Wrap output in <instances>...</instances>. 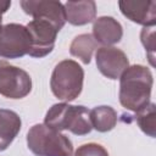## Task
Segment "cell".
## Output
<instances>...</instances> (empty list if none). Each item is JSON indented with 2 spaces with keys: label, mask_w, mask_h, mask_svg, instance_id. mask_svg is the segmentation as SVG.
<instances>
[{
  "label": "cell",
  "mask_w": 156,
  "mask_h": 156,
  "mask_svg": "<svg viewBox=\"0 0 156 156\" xmlns=\"http://www.w3.org/2000/svg\"><path fill=\"white\" fill-rule=\"evenodd\" d=\"M154 78L151 71L143 65L129 66L119 77V102L133 112L150 104Z\"/></svg>",
  "instance_id": "1"
},
{
  "label": "cell",
  "mask_w": 156,
  "mask_h": 156,
  "mask_svg": "<svg viewBox=\"0 0 156 156\" xmlns=\"http://www.w3.org/2000/svg\"><path fill=\"white\" fill-rule=\"evenodd\" d=\"M44 124L55 130H69L76 135L89 134L93 129L90 113L85 106L58 102L52 105L44 118Z\"/></svg>",
  "instance_id": "2"
},
{
  "label": "cell",
  "mask_w": 156,
  "mask_h": 156,
  "mask_svg": "<svg viewBox=\"0 0 156 156\" xmlns=\"http://www.w3.org/2000/svg\"><path fill=\"white\" fill-rule=\"evenodd\" d=\"M27 146L35 156H72L69 138L44 123L34 124L27 133Z\"/></svg>",
  "instance_id": "3"
},
{
  "label": "cell",
  "mask_w": 156,
  "mask_h": 156,
  "mask_svg": "<svg viewBox=\"0 0 156 156\" xmlns=\"http://www.w3.org/2000/svg\"><path fill=\"white\" fill-rule=\"evenodd\" d=\"M84 71L73 60L60 61L51 74L50 88L52 94L62 101H73L83 89Z\"/></svg>",
  "instance_id": "4"
},
{
  "label": "cell",
  "mask_w": 156,
  "mask_h": 156,
  "mask_svg": "<svg viewBox=\"0 0 156 156\" xmlns=\"http://www.w3.org/2000/svg\"><path fill=\"white\" fill-rule=\"evenodd\" d=\"M32 46L30 34L26 26L7 23L0 29V57L20 58L28 55Z\"/></svg>",
  "instance_id": "5"
},
{
  "label": "cell",
  "mask_w": 156,
  "mask_h": 156,
  "mask_svg": "<svg viewBox=\"0 0 156 156\" xmlns=\"http://www.w3.org/2000/svg\"><path fill=\"white\" fill-rule=\"evenodd\" d=\"M32 90V78L24 69L0 60V95L23 99Z\"/></svg>",
  "instance_id": "6"
},
{
  "label": "cell",
  "mask_w": 156,
  "mask_h": 156,
  "mask_svg": "<svg viewBox=\"0 0 156 156\" xmlns=\"http://www.w3.org/2000/svg\"><path fill=\"white\" fill-rule=\"evenodd\" d=\"M26 27L32 39V46L28 55L38 58L49 55L54 50L56 37L60 30L51 22L45 20H32Z\"/></svg>",
  "instance_id": "7"
},
{
  "label": "cell",
  "mask_w": 156,
  "mask_h": 156,
  "mask_svg": "<svg viewBox=\"0 0 156 156\" xmlns=\"http://www.w3.org/2000/svg\"><path fill=\"white\" fill-rule=\"evenodd\" d=\"M22 10L33 17V20H45L51 22L58 30L66 23L65 7L60 1L51 0H22L20 1Z\"/></svg>",
  "instance_id": "8"
},
{
  "label": "cell",
  "mask_w": 156,
  "mask_h": 156,
  "mask_svg": "<svg viewBox=\"0 0 156 156\" xmlns=\"http://www.w3.org/2000/svg\"><path fill=\"white\" fill-rule=\"evenodd\" d=\"M96 66L101 74L110 79H119L129 67V60L124 51L116 46H101L95 54Z\"/></svg>",
  "instance_id": "9"
},
{
  "label": "cell",
  "mask_w": 156,
  "mask_h": 156,
  "mask_svg": "<svg viewBox=\"0 0 156 156\" xmlns=\"http://www.w3.org/2000/svg\"><path fill=\"white\" fill-rule=\"evenodd\" d=\"M118 6L123 16L134 23L144 27H154L156 24V1L154 0H121Z\"/></svg>",
  "instance_id": "10"
},
{
  "label": "cell",
  "mask_w": 156,
  "mask_h": 156,
  "mask_svg": "<svg viewBox=\"0 0 156 156\" xmlns=\"http://www.w3.org/2000/svg\"><path fill=\"white\" fill-rule=\"evenodd\" d=\"M98 44L104 46H112L121 41L123 37V28L121 23L111 16H101L94 20L93 34Z\"/></svg>",
  "instance_id": "11"
},
{
  "label": "cell",
  "mask_w": 156,
  "mask_h": 156,
  "mask_svg": "<svg viewBox=\"0 0 156 156\" xmlns=\"http://www.w3.org/2000/svg\"><path fill=\"white\" fill-rule=\"evenodd\" d=\"M63 7L66 22L73 26L88 24L96 17V4L93 0L67 1Z\"/></svg>",
  "instance_id": "12"
},
{
  "label": "cell",
  "mask_w": 156,
  "mask_h": 156,
  "mask_svg": "<svg viewBox=\"0 0 156 156\" xmlns=\"http://www.w3.org/2000/svg\"><path fill=\"white\" fill-rule=\"evenodd\" d=\"M22 127L21 117L12 110L0 108V151L6 150Z\"/></svg>",
  "instance_id": "13"
},
{
  "label": "cell",
  "mask_w": 156,
  "mask_h": 156,
  "mask_svg": "<svg viewBox=\"0 0 156 156\" xmlns=\"http://www.w3.org/2000/svg\"><path fill=\"white\" fill-rule=\"evenodd\" d=\"M91 127L100 133L112 130L117 124V112L113 107L101 105L89 111Z\"/></svg>",
  "instance_id": "14"
},
{
  "label": "cell",
  "mask_w": 156,
  "mask_h": 156,
  "mask_svg": "<svg viewBox=\"0 0 156 156\" xmlns=\"http://www.w3.org/2000/svg\"><path fill=\"white\" fill-rule=\"evenodd\" d=\"M98 43L95 41L94 37L89 33L77 35L71 45H69V54L77 58H79L83 63L88 65L91 61L93 52L96 50Z\"/></svg>",
  "instance_id": "15"
},
{
  "label": "cell",
  "mask_w": 156,
  "mask_h": 156,
  "mask_svg": "<svg viewBox=\"0 0 156 156\" xmlns=\"http://www.w3.org/2000/svg\"><path fill=\"white\" fill-rule=\"evenodd\" d=\"M135 121L139 128L149 136H156V107L154 102L135 112Z\"/></svg>",
  "instance_id": "16"
},
{
  "label": "cell",
  "mask_w": 156,
  "mask_h": 156,
  "mask_svg": "<svg viewBox=\"0 0 156 156\" xmlns=\"http://www.w3.org/2000/svg\"><path fill=\"white\" fill-rule=\"evenodd\" d=\"M140 40L144 45L150 65L155 66V29L154 27H144L140 32Z\"/></svg>",
  "instance_id": "17"
},
{
  "label": "cell",
  "mask_w": 156,
  "mask_h": 156,
  "mask_svg": "<svg viewBox=\"0 0 156 156\" xmlns=\"http://www.w3.org/2000/svg\"><path fill=\"white\" fill-rule=\"evenodd\" d=\"M72 156H108L107 150L96 143H88V144H83L80 145L74 155Z\"/></svg>",
  "instance_id": "18"
},
{
  "label": "cell",
  "mask_w": 156,
  "mask_h": 156,
  "mask_svg": "<svg viewBox=\"0 0 156 156\" xmlns=\"http://www.w3.org/2000/svg\"><path fill=\"white\" fill-rule=\"evenodd\" d=\"M10 6H11V1L0 0V29L2 27V15L10 9Z\"/></svg>",
  "instance_id": "19"
}]
</instances>
